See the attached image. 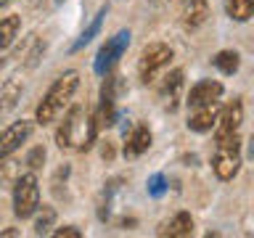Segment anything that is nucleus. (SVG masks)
<instances>
[{
	"label": "nucleus",
	"instance_id": "nucleus-30",
	"mask_svg": "<svg viewBox=\"0 0 254 238\" xmlns=\"http://www.w3.org/2000/svg\"><path fill=\"white\" fill-rule=\"evenodd\" d=\"M56 3H64V0H56Z\"/></svg>",
	"mask_w": 254,
	"mask_h": 238
},
{
	"label": "nucleus",
	"instance_id": "nucleus-29",
	"mask_svg": "<svg viewBox=\"0 0 254 238\" xmlns=\"http://www.w3.org/2000/svg\"><path fill=\"white\" fill-rule=\"evenodd\" d=\"M11 3H13V0H0V11H5V8L11 5Z\"/></svg>",
	"mask_w": 254,
	"mask_h": 238
},
{
	"label": "nucleus",
	"instance_id": "nucleus-15",
	"mask_svg": "<svg viewBox=\"0 0 254 238\" xmlns=\"http://www.w3.org/2000/svg\"><path fill=\"white\" fill-rule=\"evenodd\" d=\"M190 230H193V220H190V214H188V212H178L162 230H159V236L186 238V236H190Z\"/></svg>",
	"mask_w": 254,
	"mask_h": 238
},
{
	"label": "nucleus",
	"instance_id": "nucleus-1",
	"mask_svg": "<svg viewBox=\"0 0 254 238\" xmlns=\"http://www.w3.org/2000/svg\"><path fill=\"white\" fill-rule=\"evenodd\" d=\"M98 130L101 127L95 122V114H90L82 106H74L69 109V114L64 117V122L56 130V143L61 151H90Z\"/></svg>",
	"mask_w": 254,
	"mask_h": 238
},
{
	"label": "nucleus",
	"instance_id": "nucleus-13",
	"mask_svg": "<svg viewBox=\"0 0 254 238\" xmlns=\"http://www.w3.org/2000/svg\"><path fill=\"white\" fill-rule=\"evenodd\" d=\"M21 93H24V82L16 79V77L5 79V82L0 85V119H3L5 114H11V111L19 106Z\"/></svg>",
	"mask_w": 254,
	"mask_h": 238
},
{
	"label": "nucleus",
	"instance_id": "nucleus-10",
	"mask_svg": "<svg viewBox=\"0 0 254 238\" xmlns=\"http://www.w3.org/2000/svg\"><path fill=\"white\" fill-rule=\"evenodd\" d=\"M151 130L146 124H135L130 132H125V156L127 159H135L140 154H146L151 148Z\"/></svg>",
	"mask_w": 254,
	"mask_h": 238
},
{
	"label": "nucleus",
	"instance_id": "nucleus-18",
	"mask_svg": "<svg viewBox=\"0 0 254 238\" xmlns=\"http://www.w3.org/2000/svg\"><path fill=\"white\" fill-rule=\"evenodd\" d=\"M117 119H119L117 101H114V98H106V95H101L98 111H95V122H98V127H111V124H117Z\"/></svg>",
	"mask_w": 254,
	"mask_h": 238
},
{
	"label": "nucleus",
	"instance_id": "nucleus-5",
	"mask_svg": "<svg viewBox=\"0 0 254 238\" xmlns=\"http://www.w3.org/2000/svg\"><path fill=\"white\" fill-rule=\"evenodd\" d=\"M127 45H130V32H127V29L117 32L114 37H109L106 43L101 45V51L95 53V61H93L95 74H98V77L111 74V69H114L117 61L122 59V53L127 51Z\"/></svg>",
	"mask_w": 254,
	"mask_h": 238
},
{
	"label": "nucleus",
	"instance_id": "nucleus-11",
	"mask_svg": "<svg viewBox=\"0 0 254 238\" xmlns=\"http://www.w3.org/2000/svg\"><path fill=\"white\" fill-rule=\"evenodd\" d=\"M220 103H209V106H201V109H193V114L188 117V130L193 132H209L214 130L220 119Z\"/></svg>",
	"mask_w": 254,
	"mask_h": 238
},
{
	"label": "nucleus",
	"instance_id": "nucleus-28",
	"mask_svg": "<svg viewBox=\"0 0 254 238\" xmlns=\"http://www.w3.org/2000/svg\"><path fill=\"white\" fill-rule=\"evenodd\" d=\"M0 236H5V238H11V236H19V233H16V230H13V228H8V230H3V233H0Z\"/></svg>",
	"mask_w": 254,
	"mask_h": 238
},
{
	"label": "nucleus",
	"instance_id": "nucleus-2",
	"mask_svg": "<svg viewBox=\"0 0 254 238\" xmlns=\"http://www.w3.org/2000/svg\"><path fill=\"white\" fill-rule=\"evenodd\" d=\"M77 87H79V71H74V69L64 71V74L56 79L51 87H48V93L43 95V101L37 103L35 122L37 124L56 122V117L69 106V101H71V95L77 93Z\"/></svg>",
	"mask_w": 254,
	"mask_h": 238
},
{
	"label": "nucleus",
	"instance_id": "nucleus-20",
	"mask_svg": "<svg viewBox=\"0 0 254 238\" xmlns=\"http://www.w3.org/2000/svg\"><path fill=\"white\" fill-rule=\"evenodd\" d=\"M225 8L233 21H249L254 16V0H228Z\"/></svg>",
	"mask_w": 254,
	"mask_h": 238
},
{
	"label": "nucleus",
	"instance_id": "nucleus-21",
	"mask_svg": "<svg viewBox=\"0 0 254 238\" xmlns=\"http://www.w3.org/2000/svg\"><path fill=\"white\" fill-rule=\"evenodd\" d=\"M53 225H56V209L48 206V204H43L35 212V236H45Z\"/></svg>",
	"mask_w": 254,
	"mask_h": 238
},
{
	"label": "nucleus",
	"instance_id": "nucleus-17",
	"mask_svg": "<svg viewBox=\"0 0 254 238\" xmlns=\"http://www.w3.org/2000/svg\"><path fill=\"white\" fill-rule=\"evenodd\" d=\"M21 175H24V162H19V159H3L0 162V188H13Z\"/></svg>",
	"mask_w": 254,
	"mask_h": 238
},
{
	"label": "nucleus",
	"instance_id": "nucleus-23",
	"mask_svg": "<svg viewBox=\"0 0 254 238\" xmlns=\"http://www.w3.org/2000/svg\"><path fill=\"white\" fill-rule=\"evenodd\" d=\"M117 188H119V178L109 180V182H106V188H103V193H101V201H98V217H101L103 222H106V220H109V214H111V198H114Z\"/></svg>",
	"mask_w": 254,
	"mask_h": 238
},
{
	"label": "nucleus",
	"instance_id": "nucleus-31",
	"mask_svg": "<svg viewBox=\"0 0 254 238\" xmlns=\"http://www.w3.org/2000/svg\"><path fill=\"white\" fill-rule=\"evenodd\" d=\"M154 3H162V0H154Z\"/></svg>",
	"mask_w": 254,
	"mask_h": 238
},
{
	"label": "nucleus",
	"instance_id": "nucleus-22",
	"mask_svg": "<svg viewBox=\"0 0 254 238\" xmlns=\"http://www.w3.org/2000/svg\"><path fill=\"white\" fill-rule=\"evenodd\" d=\"M212 63L222 71V74H236L238 66H241V61H238V53H236V51H220V53L212 59Z\"/></svg>",
	"mask_w": 254,
	"mask_h": 238
},
{
	"label": "nucleus",
	"instance_id": "nucleus-3",
	"mask_svg": "<svg viewBox=\"0 0 254 238\" xmlns=\"http://www.w3.org/2000/svg\"><path fill=\"white\" fill-rule=\"evenodd\" d=\"M212 170L217 175V180H222V182L233 180L238 175V170H241V138H238V135L220 138L214 143Z\"/></svg>",
	"mask_w": 254,
	"mask_h": 238
},
{
	"label": "nucleus",
	"instance_id": "nucleus-8",
	"mask_svg": "<svg viewBox=\"0 0 254 238\" xmlns=\"http://www.w3.org/2000/svg\"><path fill=\"white\" fill-rule=\"evenodd\" d=\"M244 122V106L241 101H230L222 106L220 111V119L214 124V140L220 138H230V135H238V127Z\"/></svg>",
	"mask_w": 254,
	"mask_h": 238
},
{
	"label": "nucleus",
	"instance_id": "nucleus-4",
	"mask_svg": "<svg viewBox=\"0 0 254 238\" xmlns=\"http://www.w3.org/2000/svg\"><path fill=\"white\" fill-rule=\"evenodd\" d=\"M37 209H40V182L35 172H24L13 185V214L19 220H27Z\"/></svg>",
	"mask_w": 254,
	"mask_h": 238
},
{
	"label": "nucleus",
	"instance_id": "nucleus-6",
	"mask_svg": "<svg viewBox=\"0 0 254 238\" xmlns=\"http://www.w3.org/2000/svg\"><path fill=\"white\" fill-rule=\"evenodd\" d=\"M172 61V48L164 43H151L143 48L140 61H138V74L143 82H151L156 77V71H162L167 63Z\"/></svg>",
	"mask_w": 254,
	"mask_h": 238
},
{
	"label": "nucleus",
	"instance_id": "nucleus-9",
	"mask_svg": "<svg viewBox=\"0 0 254 238\" xmlns=\"http://www.w3.org/2000/svg\"><path fill=\"white\" fill-rule=\"evenodd\" d=\"M222 95V85L217 82V79H201V82H196L193 87H190L188 93V109H201V106H209V103H217Z\"/></svg>",
	"mask_w": 254,
	"mask_h": 238
},
{
	"label": "nucleus",
	"instance_id": "nucleus-24",
	"mask_svg": "<svg viewBox=\"0 0 254 238\" xmlns=\"http://www.w3.org/2000/svg\"><path fill=\"white\" fill-rule=\"evenodd\" d=\"M167 193V178L162 172H156V175H151L148 178V196H154V198H162Z\"/></svg>",
	"mask_w": 254,
	"mask_h": 238
},
{
	"label": "nucleus",
	"instance_id": "nucleus-27",
	"mask_svg": "<svg viewBox=\"0 0 254 238\" xmlns=\"http://www.w3.org/2000/svg\"><path fill=\"white\" fill-rule=\"evenodd\" d=\"M103 159H114V148H111V143H106V148H103Z\"/></svg>",
	"mask_w": 254,
	"mask_h": 238
},
{
	"label": "nucleus",
	"instance_id": "nucleus-19",
	"mask_svg": "<svg viewBox=\"0 0 254 238\" xmlns=\"http://www.w3.org/2000/svg\"><path fill=\"white\" fill-rule=\"evenodd\" d=\"M21 29V19L19 16H5V19H0V51H5L8 45L16 40Z\"/></svg>",
	"mask_w": 254,
	"mask_h": 238
},
{
	"label": "nucleus",
	"instance_id": "nucleus-25",
	"mask_svg": "<svg viewBox=\"0 0 254 238\" xmlns=\"http://www.w3.org/2000/svg\"><path fill=\"white\" fill-rule=\"evenodd\" d=\"M43 162H45V148H43V146H35V148L27 154V159H24V164H27L29 170H37Z\"/></svg>",
	"mask_w": 254,
	"mask_h": 238
},
{
	"label": "nucleus",
	"instance_id": "nucleus-16",
	"mask_svg": "<svg viewBox=\"0 0 254 238\" xmlns=\"http://www.w3.org/2000/svg\"><path fill=\"white\" fill-rule=\"evenodd\" d=\"M106 11H109V8L103 5L101 11L93 16V21H90V24H87V27L82 29V35H79V37L74 40V43H71L69 53H77V51H82V48H85L87 43H93V37L98 35V32H101V27H103V19H106Z\"/></svg>",
	"mask_w": 254,
	"mask_h": 238
},
{
	"label": "nucleus",
	"instance_id": "nucleus-26",
	"mask_svg": "<svg viewBox=\"0 0 254 238\" xmlns=\"http://www.w3.org/2000/svg\"><path fill=\"white\" fill-rule=\"evenodd\" d=\"M56 238H82V230H79L77 225H64L59 230H53Z\"/></svg>",
	"mask_w": 254,
	"mask_h": 238
},
{
	"label": "nucleus",
	"instance_id": "nucleus-14",
	"mask_svg": "<svg viewBox=\"0 0 254 238\" xmlns=\"http://www.w3.org/2000/svg\"><path fill=\"white\" fill-rule=\"evenodd\" d=\"M209 19V3L206 0H188L183 8V27L186 29H198Z\"/></svg>",
	"mask_w": 254,
	"mask_h": 238
},
{
	"label": "nucleus",
	"instance_id": "nucleus-7",
	"mask_svg": "<svg viewBox=\"0 0 254 238\" xmlns=\"http://www.w3.org/2000/svg\"><path fill=\"white\" fill-rule=\"evenodd\" d=\"M32 130H35V122H29V119H19V122L8 124L0 132V162L11 156L16 148H21V143L32 135Z\"/></svg>",
	"mask_w": 254,
	"mask_h": 238
},
{
	"label": "nucleus",
	"instance_id": "nucleus-12",
	"mask_svg": "<svg viewBox=\"0 0 254 238\" xmlns=\"http://www.w3.org/2000/svg\"><path fill=\"white\" fill-rule=\"evenodd\" d=\"M180 90H183V69H172L170 74L162 79V85H159V95H162L164 106L170 109V111L178 109Z\"/></svg>",
	"mask_w": 254,
	"mask_h": 238
}]
</instances>
